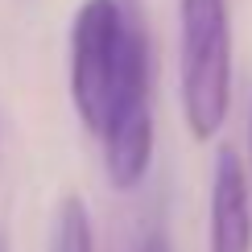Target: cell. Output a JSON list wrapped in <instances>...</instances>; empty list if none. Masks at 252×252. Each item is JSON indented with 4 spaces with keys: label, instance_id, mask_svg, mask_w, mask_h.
Segmentation results:
<instances>
[{
    "label": "cell",
    "instance_id": "cell-7",
    "mask_svg": "<svg viewBox=\"0 0 252 252\" xmlns=\"http://www.w3.org/2000/svg\"><path fill=\"white\" fill-rule=\"evenodd\" d=\"M0 252H4V244H0Z\"/></svg>",
    "mask_w": 252,
    "mask_h": 252
},
{
    "label": "cell",
    "instance_id": "cell-3",
    "mask_svg": "<svg viewBox=\"0 0 252 252\" xmlns=\"http://www.w3.org/2000/svg\"><path fill=\"white\" fill-rule=\"evenodd\" d=\"M207 252H252V186L240 153L227 145L215 153Z\"/></svg>",
    "mask_w": 252,
    "mask_h": 252
},
{
    "label": "cell",
    "instance_id": "cell-2",
    "mask_svg": "<svg viewBox=\"0 0 252 252\" xmlns=\"http://www.w3.org/2000/svg\"><path fill=\"white\" fill-rule=\"evenodd\" d=\"M178 91L194 141H215L232 108V13L227 0H178Z\"/></svg>",
    "mask_w": 252,
    "mask_h": 252
},
{
    "label": "cell",
    "instance_id": "cell-4",
    "mask_svg": "<svg viewBox=\"0 0 252 252\" xmlns=\"http://www.w3.org/2000/svg\"><path fill=\"white\" fill-rule=\"evenodd\" d=\"M50 252H95V227H91L87 203L83 198H62L54 215V236H50Z\"/></svg>",
    "mask_w": 252,
    "mask_h": 252
},
{
    "label": "cell",
    "instance_id": "cell-6",
    "mask_svg": "<svg viewBox=\"0 0 252 252\" xmlns=\"http://www.w3.org/2000/svg\"><path fill=\"white\" fill-rule=\"evenodd\" d=\"M248 161H252V120H248Z\"/></svg>",
    "mask_w": 252,
    "mask_h": 252
},
{
    "label": "cell",
    "instance_id": "cell-1",
    "mask_svg": "<svg viewBox=\"0 0 252 252\" xmlns=\"http://www.w3.org/2000/svg\"><path fill=\"white\" fill-rule=\"evenodd\" d=\"M70 103L103 174L136 190L153 165V54L136 0H83L70 21Z\"/></svg>",
    "mask_w": 252,
    "mask_h": 252
},
{
    "label": "cell",
    "instance_id": "cell-5",
    "mask_svg": "<svg viewBox=\"0 0 252 252\" xmlns=\"http://www.w3.org/2000/svg\"><path fill=\"white\" fill-rule=\"evenodd\" d=\"M136 252H170V240H165L161 232H149L141 244H136Z\"/></svg>",
    "mask_w": 252,
    "mask_h": 252
}]
</instances>
